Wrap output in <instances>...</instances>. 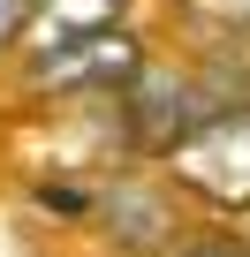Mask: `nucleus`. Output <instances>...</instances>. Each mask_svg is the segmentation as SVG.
Masks as SVG:
<instances>
[{"label":"nucleus","mask_w":250,"mask_h":257,"mask_svg":"<svg viewBox=\"0 0 250 257\" xmlns=\"http://www.w3.org/2000/svg\"><path fill=\"white\" fill-rule=\"evenodd\" d=\"M167 167L212 212H250V98L242 106H212L190 137L167 152Z\"/></svg>","instance_id":"obj_1"},{"label":"nucleus","mask_w":250,"mask_h":257,"mask_svg":"<svg viewBox=\"0 0 250 257\" xmlns=\"http://www.w3.org/2000/svg\"><path fill=\"white\" fill-rule=\"evenodd\" d=\"M121 98H129V144H144L159 159L212 113V91L197 76H182V68H159V61H144L129 83H121Z\"/></svg>","instance_id":"obj_2"},{"label":"nucleus","mask_w":250,"mask_h":257,"mask_svg":"<svg viewBox=\"0 0 250 257\" xmlns=\"http://www.w3.org/2000/svg\"><path fill=\"white\" fill-rule=\"evenodd\" d=\"M137 68H144V46L121 31V23H106V31H84V38L46 46L31 61V83L38 91H121Z\"/></svg>","instance_id":"obj_3"},{"label":"nucleus","mask_w":250,"mask_h":257,"mask_svg":"<svg viewBox=\"0 0 250 257\" xmlns=\"http://www.w3.org/2000/svg\"><path fill=\"white\" fill-rule=\"evenodd\" d=\"M99 219H106V234H114L121 249H167V242H175V204H167V189H159L152 174H121V182L106 189Z\"/></svg>","instance_id":"obj_4"},{"label":"nucleus","mask_w":250,"mask_h":257,"mask_svg":"<svg viewBox=\"0 0 250 257\" xmlns=\"http://www.w3.org/2000/svg\"><path fill=\"white\" fill-rule=\"evenodd\" d=\"M106 23H121V0H38L31 8V53L84 38V31H106Z\"/></svg>","instance_id":"obj_5"},{"label":"nucleus","mask_w":250,"mask_h":257,"mask_svg":"<svg viewBox=\"0 0 250 257\" xmlns=\"http://www.w3.org/2000/svg\"><path fill=\"white\" fill-rule=\"evenodd\" d=\"M182 16L220 38H250V0H182Z\"/></svg>","instance_id":"obj_6"},{"label":"nucleus","mask_w":250,"mask_h":257,"mask_svg":"<svg viewBox=\"0 0 250 257\" xmlns=\"http://www.w3.org/2000/svg\"><path fill=\"white\" fill-rule=\"evenodd\" d=\"M31 8H38V0H0V53L31 31Z\"/></svg>","instance_id":"obj_7"},{"label":"nucleus","mask_w":250,"mask_h":257,"mask_svg":"<svg viewBox=\"0 0 250 257\" xmlns=\"http://www.w3.org/2000/svg\"><path fill=\"white\" fill-rule=\"evenodd\" d=\"M175 257H250V249H242L235 234H197V242H182Z\"/></svg>","instance_id":"obj_8"}]
</instances>
